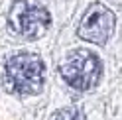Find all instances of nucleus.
Returning <instances> with one entry per match:
<instances>
[{
	"label": "nucleus",
	"mask_w": 122,
	"mask_h": 120,
	"mask_svg": "<svg viewBox=\"0 0 122 120\" xmlns=\"http://www.w3.org/2000/svg\"><path fill=\"white\" fill-rule=\"evenodd\" d=\"M43 61L34 53H18L6 63V85L18 95H36L43 87Z\"/></svg>",
	"instance_id": "1"
},
{
	"label": "nucleus",
	"mask_w": 122,
	"mask_h": 120,
	"mask_svg": "<svg viewBox=\"0 0 122 120\" xmlns=\"http://www.w3.org/2000/svg\"><path fill=\"white\" fill-rule=\"evenodd\" d=\"M114 24H116L114 14L104 4L95 2L85 12L77 32H79V37H83V40L97 43V45H104L114 32Z\"/></svg>",
	"instance_id": "4"
},
{
	"label": "nucleus",
	"mask_w": 122,
	"mask_h": 120,
	"mask_svg": "<svg viewBox=\"0 0 122 120\" xmlns=\"http://www.w3.org/2000/svg\"><path fill=\"white\" fill-rule=\"evenodd\" d=\"M102 73V65L93 51L87 49H75L63 59L61 63V75L77 91H89L93 89Z\"/></svg>",
	"instance_id": "2"
},
{
	"label": "nucleus",
	"mask_w": 122,
	"mask_h": 120,
	"mask_svg": "<svg viewBox=\"0 0 122 120\" xmlns=\"http://www.w3.org/2000/svg\"><path fill=\"white\" fill-rule=\"evenodd\" d=\"M53 120H85V116H83V112L79 108L69 106V108H61L57 114L53 116Z\"/></svg>",
	"instance_id": "5"
},
{
	"label": "nucleus",
	"mask_w": 122,
	"mask_h": 120,
	"mask_svg": "<svg viewBox=\"0 0 122 120\" xmlns=\"http://www.w3.org/2000/svg\"><path fill=\"white\" fill-rule=\"evenodd\" d=\"M8 20L14 32L28 37V40L41 37L49 30V24H51L49 12L37 0H18V2H14Z\"/></svg>",
	"instance_id": "3"
}]
</instances>
